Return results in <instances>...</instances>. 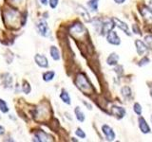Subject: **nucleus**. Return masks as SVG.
Instances as JSON below:
<instances>
[{
	"instance_id": "nucleus-27",
	"label": "nucleus",
	"mask_w": 152,
	"mask_h": 142,
	"mask_svg": "<svg viewBox=\"0 0 152 142\" xmlns=\"http://www.w3.org/2000/svg\"><path fill=\"white\" fill-rule=\"evenodd\" d=\"M75 134L78 137H80V138H85V137H86V134L84 133V131L81 129V128H78V129L75 131Z\"/></svg>"
},
{
	"instance_id": "nucleus-29",
	"label": "nucleus",
	"mask_w": 152,
	"mask_h": 142,
	"mask_svg": "<svg viewBox=\"0 0 152 142\" xmlns=\"http://www.w3.org/2000/svg\"><path fill=\"white\" fill-rule=\"evenodd\" d=\"M145 44H146V46H148L149 47L152 49V36H150V35L145 36Z\"/></svg>"
},
{
	"instance_id": "nucleus-32",
	"label": "nucleus",
	"mask_w": 152,
	"mask_h": 142,
	"mask_svg": "<svg viewBox=\"0 0 152 142\" xmlns=\"http://www.w3.org/2000/svg\"><path fill=\"white\" fill-rule=\"evenodd\" d=\"M132 30H133V32L136 33V34L141 35V31H140V30L138 28V27H137L136 25H133V26H132Z\"/></svg>"
},
{
	"instance_id": "nucleus-21",
	"label": "nucleus",
	"mask_w": 152,
	"mask_h": 142,
	"mask_svg": "<svg viewBox=\"0 0 152 142\" xmlns=\"http://www.w3.org/2000/svg\"><path fill=\"white\" fill-rule=\"evenodd\" d=\"M75 115H76V118L78 120V121L80 122H83L85 120V115H84V113L82 112V110L80 109V107H76L75 108Z\"/></svg>"
},
{
	"instance_id": "nucleus-31",
	"label": "nucleus",
	"mask_w": 152,
	"mask_h": 142,
	"mask_svg": "<svg viewBox=\"0 0 152 142\" xmlns=\"http://www.w3.org/2000/svg\"><path fill=\"white\" fill-rule=\"evenodd\" d=\"M115 72L118 74V75H121L124 73V70H123V66L122 65H116V67H115Z\"/></svg>"
},
{
	"instance_id": "nucleus-26",
	"label": "nucleus",
	"mask_w": 152,
	"mask_h": 142,
	"mask_svg": "<svg viewBox=\"0 0 152 142\" xmlns=\"http://www.w3.org/2000/svg\"><path fill=\"white\" fill-rule=\"evenodd\" d=\"M133 109H134V112L137 114L138 116H141L142 115V106H141V104L136 102L134 104V106H133Z\"/></svg>"
},
{
	"instance_id": "nucleus-2",
	"label": "nucleus",
	"mask_w": 152,
	"mask_h": 142,
	"mask_svg": "<svg viewBox=\"0 0 152 142\" xmlns=\"http://www.w3.org/2000/svg\"><path fill=\"white\" fill-rule=\"evenodd\" d=\"M75 84L80 91H82L84 94H90L93 91L91 83L84 73H79L77 75V77L75 79Z\"/></svg>"
},
{
	"instance_id": "nucleus-4",
	"label": "nucleus",
	"mask_w": 152,
	"mask_h": 142,
	"mask_svg": "<svg viewBox=\"0 0 152 142\" xmlns=\"http://www.w3.org/2000/svg\"><path fill=\"white\" fill-rule=\"evenodd\" d=\"M69 33L72 36H76V37H80L82 36L85 33V28L84 26L81 24L80 22H76L75 24H73L72 26L70 27L69 28Z\"/></svg>"
},
{
	"instance_id": "nucleus-33",
	"label": "nucleus",
	"mask_w": 152,
	"mask_h": 142,
	"mask_svg": "<svg viewBox=\"0 0 152 142\" xmlns=\"http://www.w3.org/2000/svg\"><path fill=\"white\" fill-rule=\"evenodd\" d=\"M5 133H6V130H5V128L3 126L0 125V135H3Z\"/></svg>"
},
{
	"instance_id": "nucleus-6",
	"label": "nucleus",
	"mask_w": 152,
	"mask_h": 142,
	"mask_svg": "<svg viewBox=\"0 0 152 142\" xmlns=\"http://www.w3.org/2000/svg\"><path fill=\"white\" fill-rule=\"evenodd\" d=\"M51 138V136L45 133L44 131L42 130H38L34 133V137H33L32 141H38V142H45V141H50L52 139H50Z\"/></svg>"
},
{
	"instance_id": "nucleus-36",
	"label": "nucleus",
	"mask_w": 152,
	"mask_h": 142,
	"mask_svg": "<svg viewBox=\"0 0 152 142\" xmlns=\"http://www.w3.org/2000/svg\"><path fill=\"white\" fill-rule=\"evenodd\" d=\"M148 8L151 9V11H152V0H151V1L149 2V5H148Z\"/></svg>"
},
{
	"instance_id": "nucleus-12",
	"label": "nucleus",
	"mask_w": 152,
	"mask_h": 142,
	"mask_svg": "<svg viewBox=\"0 0 152 142\" xmlns=\"http://www.w3.org/2000/svg\"><path fill=\"white\" fill-rule=\"evenodd\" d=\"M138 122H139V128L142 134H148V133H150V128L144 117H139V118H138Z\"/></svg>"
},
{
	"instance_id": "nucleus-28",
	"label": "nucleus",
	"mask_w": 152,
	"mask_h": 142,
	"mask_svg": "<svg viewBox=\"0 0 152 142\" xmlns=\"http://www.w3.org/2000/svg\"><path fill=\"white\" fill-rule=\"evenodd\" d=\"M149 63V59L147 58V57H144L140 62H139V66H144V65H145V64H147Z\"/></svg>"
},
{
	"instance_id": "nucleus-1",
	"label": "nucleus",
	"mask_w": 152,
	"mask_h": 142,
	"mask_svg": "<svg viewBox=\"0 0 152 142\" xmlns=\"http://www.w3.org/2000/svg\"><path fill=\"white\" fill-rule=\"evenodd\" d=\"M3 21L5 25L9 28H17V25H19L20 21V13L15 9L8 8L3 12Z\"/></svg>"
},
{
	"instance_id": "nucleus-24",
	"label": "nucleus",
	"mask_w": 152,
	"mask_h": 142,
	"mask_svg": "<svg viewBox=\"0 0 152 142\" xmlns=\"http://www.w3.org/2000/svg\"><path fill=\"white\" fill-rule=\"evenodd\" d=\"M0 111H1L2 113H4V114H6V113L9 112V106H8V104L2 99H0Z\"/></svg>"
},
{
	"instance_id": "nucleus-3",
	"label": "nucleus",
	"mask_w": 152,
	"mask_h": 142,
	"mask_svg": "<svg viewBox=\"0 0 152 142\" xmlns=\"http://www.w3.org/2000/svg\"><path fill=\"white\" fill-rule=\"evenodd\" d=\"M114 27H115L114 20H112V19H107V20L102 22L101 28H100V33L104 36L107 35V33H109L113 30Z\"/></svg>"
},
{
	"instance_id": "nucleus-16",
	"label": "nucleus",
	"mask_w": 152,
	"mask_h": 142,
	"mask_svg": "<svg viewBox=\"0 0 152 142\" xmlns=\"http://www.w3.org/2000/svg\"><path fill=\"white\" fill-rule=\"evenodd\" d=\"M135 45H136V47H137V52H138V54H139V55H142L147 50V47L145 45L144 42H142L140 40H137L135 42Z\"/></svg>"
},
{
	"instance_id": "nucleus-17",
	"label": "nucleus",
	"mask_w": 152,
	"mask_h": 142,
	"mask_svg": "<svg viewBox=\"0 0 152 142\" xmlns=\"http://www.w3.org/2000/svg\"><path fill=\"white\" fill-rule=\"evenodd\" d=\"M119 60V56L116 53H111L107 59V64L108 65H116Z\"/></svg>"
},
{
	"instance_id": "nucleus-37",
	"label": "nucleus",
	"mask_w": 152,
	"mask_h": 142,
	"mask_svg": "<svg viewBox=\"0 0 152 142\" xmlns=\"http://www.w3.org/2000/svg\"><path fill=\"white\" fill-rule=\"evenodd\" d=\"M151 121H152V116H151Z\"/></svg>"
},
{
	"instance_id": "nucleus-35",
	"label": "nucleus",
	"mask_w": 152,
	"mask_h": 142,
	"mask_svg": "<svg viewBox=\"0 0 152 142\" xmlns=\"http://www.w3.org/2000/svg\"><path fill=\"white\" fill-rule=\"evenodd\" d=\"M40 2L42 3V5H47L48 4V0H40Z\"/></svg>"
},
{
	"instance_id": "nucleus-19",
	"label": "nucleus",
	"mask_w": 152,
	"mask_h": 142,
	"mask_svg": "<svg viewBox=\"0 0 152 142\" xmlns=\"http://www.w3.org/2000/svg\"><path fill=\"white\" fill-rule=\"evenodd\" d=\"M60 99L63 101V102H65L66 104H69L71 103V101H70V97H69V93L66 91L65 89H63L61 91V94H60Z\"/></svg>"
},
{
	"instance_id": "nucleus-7",
	"label": "nucleus",
	"mask_w": 152,
	"mask_h": 142,
	"mask_svg": "<svg viewBox=\"0 0 152 142\" xmlns=\"http://www.w3.org/2000/svg\"><path fill=\"white\" fill-rule=\"evenodd\" d=\"M34 61L38 66H40L42 68L49 67V61H48L47 57L41 54H36L34 56Z\"/></svg>"
},
{
	"instance_id": "nucleus-15",
	"label": "nucleus",
	"mask_w": 152,
	"mask_h": 142,
	"mask_svg": "<svg viewBox=\"0 0 152 142\" xmlns=\"http://www.w3.org/2000/svg\"><path fill=\"white\" fill-rule=\"evenodd\" d=\"M2 83L5 87L11 88L12 84V77L11 76V74H9V73L3 74L2 75Z\"/></svg>"
},
{
	"instance_id": "nucleus-11",
	"label": "nucleus",
	"mask_w": 152,
	"mask_h": 142,
	"mask_svg": "<svg viewBox=\"0 0 152 142\" xmlns=\"http://www.w3.org/2000/svg\"><path fill=\"white\" fill-rule=\"evenodd\" d=\"M111 115H113L114 117H116L118 120H121L126 115V110L123 107L114 105L111 107Z\"/></svg>"
},
{
	"instance_id": "nucleus-10",
	"label": "nucleus",
	"mask_w": 152,
	"mask_h": 142,
	"mask_svg": "<svg viewBox=\"0 0 152 142\" xmlns=\"http://www.w3.org/2000/svg\"><path fill=\"white\" fill-rule=\"evenodd\" d=\"M107 40L109 44L115 45V46L120 45V43H121V40H120V38H119L118 34L113 30H111L110 32L107 34Z\"/></svg>"
},
{
	"instance_id": "nucleus-13",
	"label": "nucleus",
	"mask_w": 152,
	"mask_h": 142,
	"mask_svg": "<svg viewBox=\"0 0 152 142\" xmlns=\"http://www.w3.org/2000/svg\"><path fill=\"white\" fill-rule=\"evenodd\" d=\"M77 12H78V14L80 16H82L84 18V20H86V22L91 21V18H90V16H89V13H88V12L87 11V9H86L85 7L79 5V6L77 7Z\"/></svg>"
},
{
	"instance_id": "nucleus-18",
	"label": "nucleus",
	"mask_w": 152,
	"mask_h": 142,
	"mask_svg": "<svg viewBox=\"0 0 152 142\" xmlns=\"http://www.w3.org/2000/svg\"><path fill=\"white\" fill-rule=\"evenodd\" d=\"M50 52L51 58L53 59L54 61H58V60H60V52H59L58 49H57L56 46H50Z\"/></svg>"
},
{
	"instance_id": "nucleus-23",
	"label": "nucleus",
	"mask_w": 152,
	"mask_h": 142,
	"mask_svg": "<svg viewBox=\"0 0 152 142\" xmlns=\"http://www.w3.org/2000/svg\"><path fill=\"white\" fill-rule=\"evenodd\" d=\"M22 91L25 94H30L31 91V86L27 80H23L22 83Z\"/></svg>"
},
{
	"instance_id": "nucleus-30",
	"label": "nucleus",
	"mask_w": 152,
	"mask_h": 142,
	"mask_svg": "<svg viewBox=\"0 0 152 142\" xmlns=\"http://www.w3.org/2000/svg\"><path fill=\"white\" fill-rule=\"evenodd\" d=\"M49 3L51 9H55L58 5V0H49Z\"/></svg>"
},
{
	"instance_id": "nucleus-38",
	"label": "nucleus",
	"mask_w": 152,
	"mask_h": 142,
	"mask_svg": "<svg viewBox=\"0 0 152 142\" xmlns=\"http://www.w3.org/2000/svg\"><path fill=\"white\" fill-rule=\"evenodd\" d=\"M0 120H1V117H0Z\"/></svg>"
},
{
	"instance_id": "nucleus-25",
	"label": "nucleus",
	"mask_w": 152,
	"mask_h": 142,
	"mask_svg": "<svg viewBox=\"0 0 152 142\" xmlns=\"http://www.w3.org/2000/svg\"><path fill=\"white\" fill-rule=\"evenodd\" d=\"M122 95L125 98H129L130 96H131V89H130V87H128V86H124L123 88H122Z\"/></svg>"
},
{
	"instance_id": "nucleus-8",
	"label": "nucleus",
	"mask_w": 152,
	"mask_h": 142,
	"mask_svg": "<svg viewBox=\"0 0 152 142\" xmlns=\"http://www.w3.org/2000/svg\"><path fill=\"white\" fill-rule=\"evenodd\" d=\"M141 14L144 17L145 21L148 24H152V11L148 7H142L141 8Z\"/></svg>"
},
{
	"instance_id": "nucleus-14",
	"label": "nucleus",
	"mask_w": 152,
	"mask_h": 142,
	"mask_svg": "<svg viewBox=\"0 0 152 142\" xmlns=\"http://www.w3.org/2000/svg\"><path fill=\"white\" fill-rule=\"evenodd\" d=\"M113 20H114V23L116 24V26H117L119 28H120V30H122L125 31V32H126V34L130 35L129 30H128V26L126 25V24L125 22H123V21H121V20H119V19H117V18H114Z\"/></svg>"
},
{
	"instance_id": "nucleus-5",
	"label": "nucleus",
	"mask_w": 152,
	"mask_h": 142,
	"mask_svg": "<svg viewBox=\"0 0 152 142\" xmlns=\"http://www.w3.org/2000/svg\"><path fill=\"white\" fill-rule=\"evenodd\" d=\"M36 28H37L38 33H39V34L41 36H43V37H48V36H50V34L49 26H48L47 22L44 21V20L38 22V24L36 25Z\"/></svg>"
},
{
	"instance_id": "nucleus-20",
	"label": "nucleus",
	"mask_w": 152,
	"mask_h": 142,
	"mask_svg": "<svg viewBox=\"0 0 152 142\" xmlns=\"http://www.w3.org/2000/svg\"><path fill=\"white\" fill-rule=\"evenodd\" d=\"M55 76V72L54 71H47L44 74H43V80L45 82H50V80H53Z\"/></svg>"
},
{
	"instance_id": "nucleus-22",
	"label": "nucleus",
	"mask_w": 152,
	"mask_h": 142,
	"mask_svg": "<svg viewBox=\"0 0 152 142\" xmlns=\"http://www.w3.org/2000/svg\"><path fill=\"white\" fill-rule=\"evenodd\" d=\"M98 1L99 0H88V6L92 12H97L98 11Z\"/></svg>"
},
{
	"instance_id": "nucleus-9",
	"label": "nucleus",
	"mask_w": 152,
	"mask_h": 142,
	"mask_svg": "<svg viewBox=\"0 0 152 142\" xmlns=\"http://www.w3.org/2000/svg\"><path fill=\"white\" fill-rule=\"evenodd\" d=\"M102 131L104 133V136H106V138L109 141H112L115 138V134H114V132L112 130V128L110 126H108L107 124H104L102 126Z\"/></svg>"
},
{
	"instance_id": "nucleus-34",
	"label": "nucleus",
	"mask_w": 152,
	"mask_h": 142,
	"mask_svg": "<svg viewBox=\"0 0 152 142\" xmlns=\"http://www.w3.org/2000/svg\"><path fill=\"white\" fill-rule=\"evenodd\" d=\"M114 1H115V3H117V4H123L126 0H114Z\"/></svg>"
}]
</instances>
